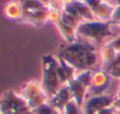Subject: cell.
Listing matches in <instances>:
<instances>
[{
  "instance_id": "obj_1",
  "label": "cell",
  "mask_w": 120,
  "mask_h": 114,
  "mask_svg": "<svg viewBox=\"0 0 120 114\" xmlns=\"http://www.w3.org/2000/svg\"><path fill=\"white\" fill-rule=\"evenodd\" d=\"M60 58L71 65L77 72L85 70H93L99 62V52L96 47L89 42H76L68 44L58 52Z\"/></svg>"
},
{
  "instance_id": "obj_2",
  "label": "cell",
  "mask_w": 120,
  "mask_h": 114,
  "mask_svg": "<svg viewBox=\"0 0 120 114\" xmlns=\"http://www.w3.org/2000/svg\"><path fill=\"white\" fill-rule=\"evenodd\" d=\"M42 87L50 99L62 86L58 77V58L54 55H44L42 57Z\"/></svg>"
},
{
  "instance_id": "obj_3",
  "label": "cell",
  "mask_w": 120,
  "mask_h": 114,
  "mask_svg": "<svg viewBox=\"0 0 120 114\" xmlns=\"http://www.w3.org/2000/svg\"><path fill=\"white\" fill-rule=\"evenodd\" d=\"M113 23L112 22H104L99 20H93V21H84L77 27V36L85 38L91 42L100 43L107 37H111L114 35L113 33Z\"/></svg>"
},
{
  "instance_id": "obj_4",
  "label": "cell",
  "mask_w": 120,
  "mask_h": 114,
  "mask_svg": "<svg viewBox=\"0 0 120 114\" xmlns=\"http://www.w3.org/2000/svg\"><path fill=\"white\" fill-rule=\"evenodd\" d=\"M27 103L14 91H7L0 97V114H29Z\"/></svg>"
},
{
  "instance_id": "obj_5",
  "label": "cell",
  "mask_w": 120,
  "mask_h": 114,
  "mask_svg": "<svg viewBox=\"0 0 120 114\" xmlns=\"http://www.w3.org/2000/svg\"><path fill=\"white\" fill-rule=\"evenodd\" d=\"M116 100V97L109 96V94H99V96H92L87 98L82 107L84 114H97L104 108L113 106Z\"/></svg>"
},
{
  "instance_id": "obj_6",
  "label": "cell",
  "mask_w": 120,
  "mask_h": 114,
  "mask_svg": "<svg viewBox=\"0 0 120 114\" xmlns=\"http://www.w3.org/2000/svg\"><path fill=\"white\" fill-rule=\"evenodd\" d=\"M110 78H111L110 75L104 70H93L91 87L89 91L92 92L93 96L104 94L103 92L107 88V86L110 84Z\"/></svg>"
},
{
  "instance_id": "obj_7",
  "label": "cell",
  "mask_w": 120,
  "mask_h": 114,
  "mask_svg": "<svg viewBox=\"0 0 120 114\" xmlns=\"http://www.w3.org/2000/svg\"><path fill=\"white\" fill-rule=\"evenodd\" d=\"M70 101H72V96H71V92H70L68 85L62 86L61 90H60L54 97H51V98L48 100V103H49L51 106H54V107H55L58 112H61V113H63L65 106H67Z\"/></svg>"
},
{
  "instance_id": "obj_8",
  "label": "cell",
  "mask_w": 120,
  "mask_h": 114,
  "mask_svg": "<svg viewBox=\"0 0 120 114\" xmlns=\"http://www.w3.org/2000/svg\"><path fill=\"white\" fill-rule=\"evenodd\" d=\"M21 21L32 25H44L47 21H49V11L47 7H43L30 12H23Z\"/></svg>"
},
{
  "instance_id": "obj_9",
  "label": "cell",
  "mask_w": 120,
  "mask_h": 114,
  "mask_svg": "<svg viewBox=\"0 0 120 114\" xmlns=\"http://www.w3.org/2000/svg\"><path fill=\"white\" fill-rule=\"evenodd\" d=\"M41 92H43V87H42V83H40L39 80L32 79L28 80L27 83L23 84V86L21 87L19 96L27 103L30 99H33L35 96L40 94Z\"/></svg>"
},
{
  "instance_id": "obj_10",
  "label": "cell",
  "mask_w": 120,
  "mask_h": 114,
  "mask_svg": "<svg viewBox=\"0 0 120 114\" xmlns=\"http://www.w3.org/2000/svg\"><path fill=\"white\" fill-rule=\"evenodd\" d=\"M57 58H58V77H60L61 84L68 85L71 80L75 79L77 71L71 65H69L65 61H63L62 58H60V57H57Z\"/></svg>"
},
{
  "instance_id": "obj_11",
  "label": "cell",
  "mask_w": 120,
  "mask_h": 114,
  "mask_svg": "<svg viewBox=\"0 0 120 114\" xmlns=\"http://www.w3.org/2000/svg\"><path fill=\"white\" fill-rule=\"evenodd\" d=\"M68 87L71 92V96H72V100L79 106L83 107L85 100H86V93H87V88H85L83 85H80L78 81H76L75 79L71 80L69 84H68Z\"/></svg>"
},
{
  "instance_id": "obj_12",
  "label": "cell",
  "mask_w": 120,
  "mask_h": 114,
  "mask_svg": "<svg viewBox=\"0 0 120 114\" xmlns=\"http://www.w3.org/2000/svg\"><path fill=\"white\" fill-rule=\"evenodd\" d=\"M113 12H114V6L109 1H103L92 13L96 20L104 21V22H111Z\"/></svg>"
},
{
  "instance_id": "obj_13",
  "label": "cell",
  "mask_w": 120,
  "mask_h": 114,
  "mask_svg": "<svg viewBox=\"0 0 120 114\" xmlns=\"http://www.w3.org/2000/svg\"><path fill=\"white\" fill-rule=\"evenodd\" d=\"M4 13L8 19L15 20V21H21V19L23 16V9H22V6L19 0L8 1L4 7Z\"/></svg>"
},
{
  "instance_id": "obj_14",
  "label": "cell",
  "mask_w": 120,
  "mask_h": 114,
  "mask_svg": "<svg viewBox=\"0 0 120 114\" xmlns=\"http://www.w3.org/2000/svg\"><path fill=\"white\" fill-rule=\"evenodd\" d=\"M60 35L62 36V38L68 43V44H72V43H76L78 42V36H77V32L75 28L63 23L62 21H58L55 23Z\"/></svg>"
},
{
  "instance_id": "obj_15",
  "label": "cell",
  "mask_w": 120,
  "mask_h": 114,
  "mask_svg": "<svg viewBox=\"0 0 120 114\" xmlns=\"http://www.w3.org/2000/svg\"><path fill=\"white\" fill-rule=\"evenodd\" d=\"M72 6H74L75 11L77 12L78 16L82 19L83 22L84 21H93V20H96V18H94L91 8L85 4L84 0H76L72 4Z\"/></svg>"
},
{
  "instance_id": "obj_16",
  "label": "cell",
  "mask_w": 120,
  "mask_h": 114,
  "mask_svg": "<svg viewBox=\"0 0 120 114\" xmlns=\"http://www.w3.org/2000/svg\"><path fill=\"white\" fill-rule=\"evenodd\" d=\"M117 55H118L117 51L114 50V48L111 45L110 42L104 44V45H101V48L99 50V58H100V61L103 63V66L109 64V63H111L116 58Z\"/></svg>"
},
{
  "instance_id": "obj_17",
  "label": "cell",
  "mask_w": 120,
  "mask_h": 114,
  "mask_svg": "<svg viewBox=\"0 0 120 114\" xmlns=\"http://www.w3.org/2000/svg\"><path fill=\"white\" fill-rule=\"evenodd\" d=\"M92 72L93 70H85V71H78L75 76V80L78 81L80 85H83L85 88L90 90L91 81H92Z\"/></svg>"
},
{
  "instance_id": "obj_18",
  "label": "cell",
  "mask_w": 120,
  "mask_h": 114,
  "mask_svg": "<svg viewBox=\"0 0 120 114\" xmlns=\"http://www.w3.org/2000/svg\"><path fill=\"white\" fill-rule=\"evenodd\" d=\"M48 100H49V98H48L47 93L43 91V92H41L40 94L35 96L33 99H30L29 101H27V107L29 108V111H32V112H33L34 110L39 108V107L42 106L43 104L48 103Z\"/></svg>"
},
{
  "instance_id": "obj_19",
  "label": "cell",
  "mask_w": 120,
  "mask_h": 114,
  "mask_svg": "<svg viewBox=\"0 0 120 114\" xmlns=\"http://www.w3.org/2000/svg\"><path fill=\"white\" fill-rule=\"evenodd\" d=\"M61 21L75 29H77V27L79 26L80 23L83 22L82 19L78 18L77 15H74V14H69L67 12H62V16H61Z\"/></svg>"
},
{
  "instance_id": "obj_20",
  "label": "cell",
  "mask_w": 120,
  "mask_h": 114,
  "mask_svg": "<svg viewBox=\"0 0 120 114\" xmlns=\"http://www.w3.org/2000/svg\"><path fill=\"white\" fill-rule=\"evenodd\" d=\"M23 12H30V11H35V9H40L43 7H47L45 5H43L40 0H19Z\"/></svg>"
},
{
  "instance_id": "obj_21",
  "label": "cell",
  "mask_w": 120,
  "mask_h": 114,
  "mask_svg": "<svg viewBox=\"0 0 120 114\" xmlns=\"http://www.w3.org/2000/svg\"><path fill=\"white\" fill-rule=\"evenodd\" d=\"M33 114H61V112H58L54 106H51L49 103H45V104H43L42 106H40L39 108H36V110H34Z\"/></svg>"
},
{
  "instance_id": "obj_22",
  "label": "cell",
  "mask_w": 120,
  "mask_h": 114,
  "mask_svg": "<svg viewBox=\"0 0 120 114\" xmlns=\"http://www.w3.org/2000/svg\"><path fill=\"white\" fill-rule=\"evenodd\" d=\"M64 7H65V5H64V2L62 0H52L51 2H49L47 5L48 11H50V12H57V13H62L64 11Z\"/></svg>"
},
{
  "instance_id": "obj_23",
  "label": "cell",
  "mask_w": 120,
  "mask_h": 114,
  "mask_svg": "<svg viewBox=\"0 0 120 114\" xmlns=\"http://www.w3.org/2000/svg\"><path fill=\"white\" fill-rule=\"evenodd\" d=\"M63 114H84V113H83L82 107H79V106L72 100V101H70V103L65 106V108H64V111H63Z\"/></svg>"
},
{
  "instance_id": "obj_24",
  "label": "cell",
  "mask_w": 120,
  "mask_h": 114,
  "mask_svg": "<svg viewBox=\"0 0 120 114\" xmlns=\"http://www.w3.org/2000/svg\"><path fill=\"white\" fill-rule=\"evenodd\" d=\"M117 66H120V54H118V55L116 56V58H114L111 63H109V64L104 65L101 70H104V71L109 72V71H111L112 69H114V68H117Z\"/></svg>"
},
{
  "instance_id": "obj_25",
  "label": "cell",
  "mask_w": 120,
  "mask_h": 114,
  "mask_svg": "<svg viewBox=\"0 0 120 114\" xmlns=\"http://www.w3.org/2000/svg\"><path fill=\"white\" fill-rule=\"evenodd\" d=\"M111 22L113 25H119L120 23V6H116L114 7V12H113Z\"/></svg>"
},
{
  "instance_id": "obj_26",
  "label": "cell",
  "mask_w": 120,
  "mask_h": 114,
  "mask_svg": "<svg viewBox=\"0 0 120 114\" xmlns=\"http://www.w3.org/2000/svg\"><path fill=\"white\" fill-rule=\"evenodd\" d=\"M61 16L62 13H57V12H50L49 11V21L52 23H56L58 21H61Z\"/></svg>"
},
{
  "instance_id": "obj_27",
  "label": "cell",
  "mask_w": 120,
  "mask_h": 114,
  "mask_svg": "<svg viewBox=\"0 0 120 114\" xmlns=\"http://www.w3.org/2000/svg\"><path fill=\"white\" fill-rule=\"evenodd\" d=\"M110 43H111V45L114 48V50L117 51V54H120V35L117 36V37H114Z\"/></svg>"
},
{
  "instance_id": "obj_28",
  "label": "cell",
  "mask_w": 120,
  "mask_h": 114,
  "mask_svg": "<svg viewBox=\"0 0 120 114\" xmlns=\"http://www.w3.org/2000/svg\"><path fill=\"white\" fill-rule=\"evenodd\" d=\"M110 77H113V78H117V79H120V66H117L114 69H112L111 71L107 72Z\"/></svg>"
},
{
  "instance_id": "obj_29",
  "label": "cell",
  "mask_w": 120,
  "mask_h": 114,
  "mask_svg": "<svg viewBox=\"0 0 120 114\" xmlns=\"http://www.w3.org/2000/svg\"><path fill=\"white\" fill-rule=\"evenodd\" d=\"M97 114H116V110H114L113 106H111V107H107V108L101 110L100 112H98Z\"/></svg>"
},
{
  "instance_id": "obj_30",
  "label": "cell",
  "mask_w": 120,
  "mask_h": 114,
  "mask_svg": "<svg viewBox=\"0 0 120 114\" xmlns=\"http://www.w3.org/2000/svg\"><path fill=\"white\" fill-rule=\"evenodd\" d=\"M113 107H114L116 111H120V98H116L114 104H113Z\"/></svg>"
},
{
  "instance_id": "obj_31",
  "label": "cell",
  "mask_w": 120,
  "mask_h": 114,
  "mask_svg": "<svg viewBox=\"0 0 120 114\" xmlns=\"http://www.w3.org/2000/svg\"><path fill=\"white\" fill-rule=\"evenodd\" d=\"M64 2V5H70V4H74L76 0H62Z\"/></svg>"
},
{
  "instance_id": "obj_32",
  "label": "cell",
  "mask_w": 120,
  "mask_h": 114,
  "mask_svg": "<svg viewBox=\"0 0 120 114\" xmlns=\"http://www.w3.org/2000/svg\"><path fill=\"white\" fill-rule=\"evenodd\" d=\"M40 1L42 2V4H43V5H45V6H47V5H48L49 2H51L52 0H40Z\"/></svg>"
},
{
  "instance_id": "obj_33",
  "label": "cell",
  "mask_w": 120,
  "mask_h": 114,
  "mask_svg": "<svg viewBox=\"0 0 120 114\" xmlns=\"http://www.w3.org/2000/svg\"><path fill=\"white\" fill-rule=\"evenodd\" d=\"M116 6H120V0H114V7Z\"/></svg>"
},
{
  "instance_id": "obj_34",
  "label": "cell",
  "mask_w": 120,
  "mask_h": 114,
  "mask_svg": "<svg viewBox=\"0 0 120 114\" xmlns=\"http://www.w3.org/2000/svg\"><path fill=\"white\" fill-rule=\"evenodd\" d=\"M116 98H120V86H119V88H118V91H117V94H116Z\"/></svg>"
},
{
  "instance_id": "obj_35",
  "label": "cell",
  "mask_w": 120,
  "mask_h": 114,
  "mask_svg": "<svg viewBox=\"0 0 120 114\" xmlns=\"http://www.w3.org/2000/svg\"><path fill=\"white\" fill-rule=\"evenodd\" d=\"M116 114H120V111H116Z\"/></svg>"
},
{
  "instance_id": "obj_36",
  "label": "cell",
  "mask_w": 120,
  "mask_h": 114,
  "mask_svg": "<svg viewBox=\"0 0 120 114\" xmlns=\"http://www.w3.org/2000/svg\"><path fill=\"white\" fill-rule=\"evenodd\" d=\"M117 26H118V27H119V28H120V23H119V25H117Z\"/></svg>"
},
{
  "instance_id": "obj_37",
  "label": "cell",
  "mask_w": 120,
  "mask_h": 114,
  "mask_svg": "<svg viewBox=\"0 0 120 114\" xmlns=\"http://www.w3.org/2000/svg\"><path fill=\"white\" fill-rule=\"evenodd\" d=\"M104 1H109V0H104Z\"/></svg>"
},
{
  "instance_id": "obj_38",
  "label": "cell",
  "mask_w": 120,
  "mask_h": 114,
  "mask_svg": "<svg viewBox=\"0 0 120 114\" xmlns=\"http://www.w3.org/2000/svg\"><path fill=\"white\" fill-rule=\"evenodd\" d=\"M61 114H63V113H61Z\"/></svg>"
}]
</instances>
